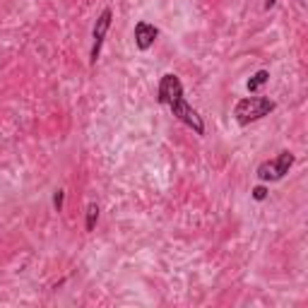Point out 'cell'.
<instances>
[{
	"label": "cell",
	"instance_id": "obj_4",
	"mask_svg": "<svg viewBox=\"0 0 308 308\" xmlns=\"http://www.w3.org/2000/svg\"><path fill=\"white\" fill-rule=\"evenodd\" d=\"M111 19H113V12H111V7H106L104 12L99 14V19H96V24H94V31H92V51H89V63H96L99 60V55H101V46H104V39H106L108 29H111Z\"/></svg>",
	"mask_w": 308,
	"mask_h": 308
},
{
	"label": "cell",
	"instance_id": "obj_11",
	"mask_svg": "<svg viewBox=\"0 0 308 308\" xmlns=\"http://www.w3.org/2000/svg\"><path fill=\"white\" fill-rule=\"evenodd\" d=\"M277 5V0H265V10H272Z\"/></svg>",
	"mask_w": 308,
	"mask_h": 308
},
{
	"label": "cell",
	"instance_id": "obj_2",
	"mask_svg": "<svg viewBox=\"0 0 308 308\" xmlns=\"http://www.w3.org/2000/svg\"><path fill=\"white\" fill-rule=\"evenodd\" d=\"M292 164H294V154H292L289 149H284V152L277 154V159L263 161V164L258 166V178H260L263 183H268V181H282L284 176L289 174Z\"/></svg>",
	"mask_w": 308,
	"mask_h": 308
},
{
	"label": "cell",
	"instance_id": "obj_8",
	"mask_svg": "<svg viewBox=\"0 0 308 308\" xmlns=\"http://www.w3.org/2000/svg\"><path fill=\"white\" fill-rule=\"evenodd\" d=\"M96 222H99V205H96V202H92V205L87 207V219H84V229H87V231H94Z\"/></svg>",
	"mask_w": 308,
	"mask_h": 308
},
{
	"label": "cell",
	"instance_id": "obj_10",
	"mask_svg": "<svg viewBox=\"0 0 308 308\" xmlns=\"http://www.w3.org/2000/svg\"><path fill=\"white\" fill-rule=\"evenodd\" d=\"M63 200H65V193H63V190H55V193H53V207H55V212H63Z\"/></svg>",
	"mask_w": 308,
	"mask_h": 308
},
{
	"label": "cell",
	"instance_id": "obj_7",
	"mask_svg": "<svg viewBox=\"0 0 308 308\" xmlns=\"http://www.w3.org/2000/svg\"><path fill=\"white\" fill-rule=\"evenodd\" d=\"M268 80H270V72H268V70H258L253 77L248 80V84H246V87H248V92H251V94H255Z\"/></svg>",
	"mask_w": 308,
	"mask_h": 308
},
{
	"label": "cell",
	"instance_id": "obj_5",
	"mask_svg": "<svg viewBox=\"0 0 308 308\" xmlns=\"http://www.w3.org/2000/svg\"><path fill=\"white\" fill-rule=\"evenodd\" d=\"M178 94H183V84L181 80L176 77L174 72H166L164 77L159 80V87H157V99H159V104H169L171 99H176Z\"/></svg>",
	"mask_w": 308,
	"mask_h": 308
},
{
	"label": "cell",
	"instance_id": "obj_3",
	"mask_svg": "<svg viewBox=\"0 0 308 308\" xmlns=\"http://www.w3.org/2000/svg\"><path fill=\"white\" fill-rule=\"evenodd\" d=\"M166 106L174 111V116H176V118H178L181 123H186L188 128H193V130H195L198 135H205V123H202L200 113H198L195 108L188 104L183 94H178L176 99H171V101H169Z\"/></svg>",
	"mask_w": 308,
	"mask_h": 308
},
{
	"label": "cell",
	"instance_id": "obj_6",
	"mask_svg": "<svg viewBox=\"0 0 308 308\" xmlns=\"http://www.w3.org/2000/svg\"><path fill=\"white\" fill-rule=\"evenodd\" d=\"M157 36H159V29L154 24H149V22H137L135 24V46L140 51H149L154 46Z\"/></svg>",
	"mask_w": 308,
	"mask_h": 308
},
{
	"label": "cell",
	"instance_id": "obj_1",
	"mask_svg": "<svg viewBox=\"0 0 308 308\" xmlns=\"http://www.w3.org/2000/svg\"><path fill=\"white\" fill-rule=\"evenodd\" d=\"M275 101L268 99V96H248V99H241L236 108H234V116H236V123L239 125H248V123L253 121H260V118H265L270 116L272 111H275Z\"/></svg>",
	"mask_w": 308,
	"mask_h": 308
},
{
	"label": "cell",
	"instance_id": "obj_9",
	"mask_svg": "<svg viewBox=\"0 0 308 308\" xmlns=\"http://www.w3.org/2000/svg\"><path fill=\"white\" fill-rule=\"evenodd\" d=\"M251 195H253V200L263 202L265 198H268V188H265V186H255L253 190H251Z\"/></svg>",
	"mask_w": 308,
	"mask_h": 308
}]
</instances>
